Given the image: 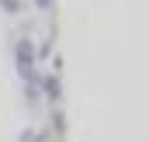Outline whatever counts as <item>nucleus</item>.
Wrapping results in <instances>:
<instances>
[{"mask_svg": "<svg viewBox=\"0 0 149 142\" xmlns=\"http://www.w3.org/2000/svg\"><path fill=\"white\" fill-rule=\"evenodd\" d=\"M14 56H17V73L35 87V73H31V70H35V49H31V42H28V38H21V42H17V49H14Z\"/></svg>", "mask_w": 149, "mask_h": 142, "instance_id": "obj_1", "label": "nucleus"}, {"mask_svg": "<svg viewBox=\"0 0 149 142\" xmlns=\"http://www.w3.org/2000/svg\"><path fill=\"white\" fill-rule=\"evenodd\" d=\"M45 94H49V97H59V80H56V76L45 80Z\"/></svg>", "mask_w": 149, "mask_h": 142, "instance_id": "obj_2", "label": "nucleus"}, {"mask_svg": "<svg viewBox=\"0 0 149 142\" xmlns=\"http://www.w3.org/2000/svg\"><path fill=\"white\" fill-rule=\"evenodd\" d=\"M0 7H3L7 14H17V10H21V0H0Z\"/></svg>", "mask_w": 149, "mask_h": 142, "instance_id": "obj_3", "label": "nucleus"}, {"mask_svg": "<svg viewBox=\"0 0 149 142\" xmlns=\"http://www.w3.org/2000/svg\"><path fill=\"white\" fill-rule=\"evenodd\" d=\"M38 7H42V10H49V7H52V0H35Z\"/></svg>", "mask_w": 149, "mask_h": 142, "instance_id": "obj_4", "label": "nucleus"}, {"mask_svg": "<svg viewBox=\"0 0 149 142\" xmlns=\"http://www.w3.org/2000/svg\"><path fill=\"white\" fill-rule=\"evenodd\" d=\"M21 142H31V132H24V135H21Z\"/></svg>", "mask_w": 149, "mask_h": 142, "instance_id": "obj_5", "label": "nucleus"}]
</instances>
